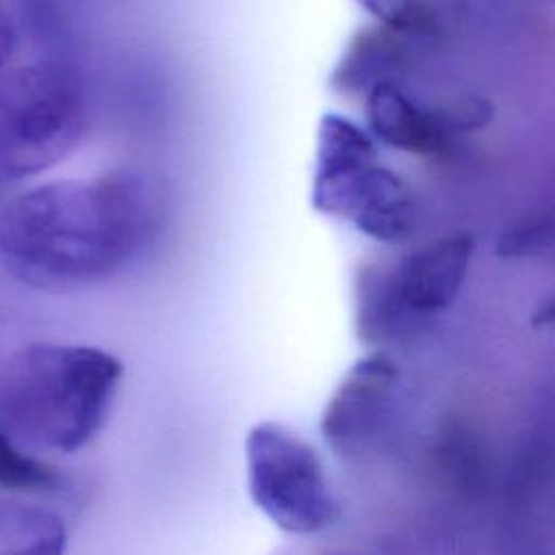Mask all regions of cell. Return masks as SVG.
<instances>
[{
  "instance_id": "cell-1",
  "label": "cell",
  "mask_w": 555,
  "mask_h": 555,
  "mask_svg": "<svg viewBox=\"0 0 555 555\" xmlns=\"http://www.w3.org/2000/svg\"><path fill=\"white\" fill-rule=\"evenodd\" d=\"M152 223V195L130 173L43 184L2 208L0 262L37 288L93 286L139 254Z\"/></svg>"
},
{
  "instance_id": "cell-2",
  "label": "cell",
  "mask_w": 555,
  "mask_h": 555,
  "mask_svg": "<svg viewBox=\"0 0 555 555\" xmlns=\"http://www.w3.org/2000/svg\"><path fill=\"white\" fill-rule=\"evenodd\" d=\"M124 364L87 345L37 343L20 349L0 375V416L22 438L78 451L106 421Z\"/></svg>"
},
{
  "instance_id": "cell-3",
  "label": "cell",
  "mask_w": 555,
  "mask_h": 555,
  "mask_svg": "<svg viewBox=\"0 0 555 555\" xmlns=\"http://www.w3.org/2000/svg\"><path fill=\"white\" fill-rule=\"evenodd\" d=\"M310 202L379 243L412 238L418 221L414 189L379 165L371 134L338 113L319 119Z\"/></svg>"
},
{
  "instance_id": "cell-4",
  "label": "cell",
  "mask_w": 555,
  "mask_h": 555,
  "mask_svg": "<svg viewBox=\"0 0 555 555\" xmlns=\"http://www.w3.org/2000/svg\"><path fill=\"white\" fill-rule=\"evenodd\" d=\"M475 236L447 234L399 260H362L353 275L356 334L371 347H386L421 332L460 295Z\"/></svg>"
},
{
  "instance_id": "cell-5",
  "label": "cell",
  "mask_w": 555,
  "mask_h": 555,
  "mask_svg": "<svg viewBox=\"0 0 555 555\" xmlns=\"http://www.w3.org/2000/svg\"><path fill=\"white\" fill-rule=\"evenodd\" d=\"M85 87L65 61L17 69L0 89V186L41 173L80 139Z\"/></svg>"
},
{
  "instance_id": "cell-6",
  "label": "cell",
  "mask_w": 555,
  "mask_h": 555,
  "mask_svg": "<svg viewBox=\"0 0 555 555\" xmlns=\"http://www.w3.org/2000/svg\"><path fill=\"white\" fill-rule=\"evenodd\" d=\"M251 501L280 529L297 535L323 531L338 518L317 451L280 423H258L245 440Z\"/></svg>"
},
{
  "instance_id": "cell-7",
  "label": "cell",
  "mask_w": 555,
  "mask_h": 555,
  "mask_svg": "<svg viewBox=\"0 0 555 555\" xmlns=\"http://www.w3.org/2000/svg\"><path fill=\"white\" fill-rule=\"evenodd\" d=\"M399 366L382 351L360 358L340 379L321 416V434L340 457L371 449L386 427L397 390Z\"/></svg>"
},
{
  "instance_id": "cell-8",
  "label": "cell",
  "mask_w": 555,
  "mask_h": 555,
  "mask_svg": "<svg viewBox=\"0 0 555 555\" xmlns=\"http://www.w3.org/2000/svg\"><path fill=\"white\" fill-rule=\"evenodd\" d=\"M364 102L369 128L382 143L416 156L449 152L455 134L447 126L442 108L418 104L395 80L373 87Z\"/></svg>"
},
{
  "instance_id": "cell-9",
  "label": "cell",
  "mask_w": 555,
  "mask_h": 555,
  "mask_svg": "<svg viewBox=\"0 0 555 555\" xmlns=\"http://www.w3.org/2000/svg\"><path fill=\"white\" fill-rule=\"evenodd\" d=\"M405 63L401 37L382 26H362L347 41L336 67L330 74V87L347 98H364L373 87L395 80L392 76Z\"/></svg>"
},
{
  "instance_id": "cell-10",
  "label": "cell",
  "mask_w": 555,
  "mask_h": 555,
  "mask_svg": "<svg viewBox=\"0 0 555 555\" xmlns=\"http://www.w3.org/2000/svg\"><path fill=\"white\" fill-rule=\"evenodd\" d=\"M67 533L48 509L0 501V555H65Z\"/></svg>"
},
{
  "instance_id": "cell-11",
  "label": "cell",
  "mask_w": 555,
  "mask_h": 555,
  "mask_svg": "<svg viewBox=\"0 0 555 555\" xmlns=\"http://www.w3.org/2000/svg\"><path fill=\"white\" fill-rule=\"evenodd\" d=\"M377 26L397 37L436 39L442 33L436 7L429 0H356Z\"/></svg>"
},
{
  "instance_id": "cell-12",
  "label": "cell",
  "mask_w": 555,
  "mask_h": 555,
  "mask_svg": "<svg viewBox=\"0 0 555 555\" xmlns=\"http://www.w3.org/2000/svg\"><path fill=\"white\" fill-rule=\"evenodd\" d=\"M553 217L548 208H533L509 221L494 241L499 258H531L551 249Z\"/></svg>"
},
{
  "instance_id": "cell-13",
  "label": "cell",
  "mask_w": 555,
  "mask_h": 555,
  "mask_svg": "<svg viewBox=\"0 0 555 555\" xmlns=\"http://www.w3.org/2000/svg\"><path fill=\"white\" fill-rule=\"evenodd\" d=\"M0 486L28 492L54 490L59 486V473L46 462L24 453L4 431H0Z\"/></svg>"
}]
</instances>
